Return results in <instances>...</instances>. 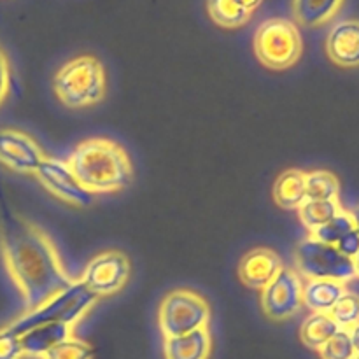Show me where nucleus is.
<instances>
[{
    "label": "nucleus",
    "mask_w": 359,
    "mask_h": 359,
    "mask_svg": "<svg viewBox=\"0 0 359 359\" xmlns=\"http://www.w3.org/2000/svg\"><path fill=\"white\" fill-rule=\"evenodd\" d=\"M0 256L23 300L25 311L39 307L74 284L51 235L9 207H0Z\"/></svg>",
    "instance_id": "1"
},
{
    "label": "nucleus",
    "mask_w": 359,
    "mask_h": 359,
    "mask_svg": "<svg viewBox=\"0 0 359 359\" xmlns=\"http://www.w3.org/2000/svg\"><path fill=\"white\" fill-rule=\"evenodd\" d=\"M81 188L93 196L125 191L133 181V163L128 151L107 137L81 140L67 158Z\"/></svg>",
    "instance_id": "2"
},
{
    "label": "nucleus",
    "mask_w": 359,
    "mask_h": 359,
    "mask_svg": "<svg viewBox=\"0 0 359 359\" xmlns=\"http://www.w3.org/2000/svg\"><path fill=\"white\" fill-rule=\"evenodd\" d=\"M53 90L67 109L98 105L107 95V72L97 56L81 55L63 63L55 74Z\"/></svg>",
    "instance_id": "3"
},
{
    "label": "nucleus",
    "mask_w": 359,
    "mask_h": 359,
    "mask_svg": "<svg viewBox=\"0 0 359 359\" xmlns=\"http://www.w3.org/2000/svg\"><path fill=\"white\" fill-rule=\"evenodd\" d=\"M97 304L98 298L79 279H76L72 286L55 294L39 307L25 311L7 326L18 337L25 335L37 326L48 325V323H63L76 330V326L93 311Z\"/></svg>",
    "instance_id": "4"
},
{
    "label": "nucleus",
    "mask_w": 359,
    "mask_h": 359,
    "mask_svg": "<svg viewBox=\"0 0 359 359\" xmlns=\"http://www.w3.org/2000/svg\"><path fill=\"white\" fill-rule=\"evenodd\" d=\"M252 49L265 69L276 72L291 69L304 55L300 28L287 18H269L256 28Z\"/></svg>",
    "instance_id": "5"
},
{
    "label": "nucleus",
    "mask_w": 359,
    "mask_h": 359,
    "mask_svg": "<svg viewBox=\"0 0 359 359\" xmlns=\"http://www.w3.org/2000/svg\"><path fill=\"white\" fill-rule=\"evenodd\" d=\"M210 316V304L205 297L191 287H175L160 302L158 326L163 339H170L205 328Z\"/></svg>",
    "instance_id": "6"
},
{
    "label": "nucleus",
    "mask_w": 359,
    "mask_h": 359,
    "mask_svg": "<svg viewBox=\"0 0 359 359\" xmlns=\"http://www.w3.org/2000/svg\"><path fill=\"white\" fill-rule=\"evenodd\" d=\"M294 265L305 279H333L349 283L356 279L353 259L344 256L335 245L305 237L294 249Z\"/></svg>",
    "instance_id": "7"
},
{
    "label": "nucleus",
    "mask_w": 359,
    "mask_h": 359,
    "mask_svg": "<svg viewBox=\"0 0 359 359\" xmlns=\"http://www.w3.org/2000/svg\"><path fill=\"white\" fill-rule=\"evenodd\" d=\"M132 277V262L119 249L95 255L84 266L79 280L100 300L121 293Z\"/></svg>",
    "instance_id": "8"
},
{
    "label": "nucleus",
    "mask_w": 359,
    "mask_h": 359,
    "mask_svg": "<svg viewBox=\"0 0 359 359\" xmlns=\"http://www.w3.org/2000/svg\"><path fill=\"white\" fill-rule=\"evenodd\" d=\"M259 305L269 319L283 323L304 307V279L294 269L284 265L277 276L259 291Z\"/></svg>",
    "instance_id": "9"
},
{
    "label": "nucleus",
    "mask_w": 359,
    "mask_h": 359,
    "mask_svg": "<svg viewBox=\"0 0 359 359\" xmlns=\"http://www.w3.org/2000/svg\"><path fill=\"white\" fill-rule=\"evenodd\" d=\"M34 177L37 179L39 184L49 195H53L56 200L67 203V205L83 209V207H88L93 203L95 196L81 188L77 179L74 177L70 167L67 165V161L58 160V158L46 156V160L37 168Z\"/></svg>",
    "instance_id": "10"
},
{
    "label": "nucleus",
    "mask_w": 359,
    "mask_h": 359,
    "mask_svg": "<svg viewBox=\"0 0 359 359\" xmlns=\"http://www.w3.org/2000/svg\"><path fill=\"white\" fill-rule=\"evenodd\" d=\"M44 160V149L34 137L16 128L0 130V165L16 174L34 175Z\"/></svg>",
    "instance_id": "11"
},
{
    "label": "nucleus",
    "mask_w": 359,
    "mask_h": 359,
    "mask_svg": "<svg viewBox=\"0 0 359 359\" xmlns=\"http://www.w3.org/2000/svg\"><path fill=\"white\" fill-rule=\"evenodd\" d=\"M283 266V258L272 248H255L242 256L237 276L245 287L262 291Z\"/></svg>",
    "instance_id": "12"
},
{
    "label": "nucleus",
    "mask_w": 359,
    "mask_h": 359,
    "mask_svg": "<svg viewBox=\"0 0 359 359\" xmlns=\"http://www.w3.org/2000/svg\"><path fill=\"white\" fill-rule=\"evenodd\" d=\"M330 62L342 69L359 67V20H342L332 27L326 37Z\"/></svg>",
    "instance_id": "13"
},
{
    "label": "nucleus",
    "mask_w": 359,
    "mask_h": 359,
    "mask_svg": "<svg viewBox=\"0 0 359 359\" xmlns=\"http://www.w3.org/2000/svg\"><path fill=\"white\" fill-rule=\"evenodd\" d=\"M210 354H212V335L209 326L186 335L163 339L165 359H209Z\"/></svg>",
    "instance_id": "14"
},
{
    "label": "nucleus",
    "mask_w": 359,
    "mask_h": 359,
    "mask_svg": "<svg viewBox=\"0 0 359 359\" xmlns=\"http://www.w3.org/2000/svg\"><path fill=\"white\" fill-rule=\"evenodd\" d=\"M74 337V328L63 323H48L21 335V347L25 356L41 359L48 351Z\"/></svg>",
    "instance_id": "15"
},
{
    "label": "nucleus",
    "mask_w": 359,
    "mask_h": 359,
    "mask_svg": "<svg viewBox=\"0 0 359 359\" xmlns=\"http://www.w3.org/2000/svg\"><path fill=\"white\" fill-rule=\"evenodd\" d=\"M347 291L346 284L333 279H305L304 280V307L311 312L330 314L337 302Z\"/></svg>",
    "instance_id": "16"
},
{
    "label": "nucleus",
    "mask_w": 359,
    "mask_h": 359,
    "mask_svg": "<svg viewBox=\"0 0 359 359\" xmlns=\"http://www.w3.org/2000/svg\"><path fill=\"white\" fill-rule=\"evenodd\" d=\"M272 198L284 210H298L307 200L305 195V172L300 168L284 170L273 182Z\"/></svg>",
    "instance_id": "17"
},
{
    "label": "nucleus",
    "mask_w": 359,
    "mask_h": 359,
    "mask_svg": "<svg viewBox=\"0 0 359 359\" xmlns=\"http://www.w3.org/2000/svg\"><path fill=\"white\" fill-rule=\"evenodd\" d=\"M344 6V0H291L294 23L318 28L332 21Z\"/></svg>",
    "instance_id": "18"
},
{
    "label": "nucleus",
    "mask_w": 359,
    "mask_h": 359,
    "mask_svg": "<svg viewBox=\"0 0 359 359\" xmlns=\"http://www.w3.org/2000/svg\"><path fill=\"white\" fill-rule=\"evenodd\" d=\"M207 14L214 25L224 30L242 28L252 20V14L238 0H207Z\"/></svg>",
    "instance_id": "19"
},
{
    "label": "nucleus",
    "mask_w": 359,
    "mask_h": 359,
    "mask_svg": "<svg viewBox=\"0 0 359 359\" xmlns=\"http://www.w3.org/2000/svg\"><path fill=\"white\" fill-rule=\"evenodd\" d=\"M340 326L333 321L330 314L312 312L300 326V340L305 347L312 351H319L332 337L340 332Z\"/></svg>",
    "instance_id": "20"
},
{
    "label": "nucleus",
    "mask_w": 359,
    "mask_h": 359,
    "mask_svg": "<svg viewBox=\"0 0 359 359\" xmlns=\"http://www.w3.org/2000/svg\"><path fill=\"white\" fill-rule=\"evenodd\" d=\"M342 210L344 207L340 205V200H305L304 205L298 209V217L311 233L323 224L330 223Z\"/></svg>",
    "instance_id": "21"
},
{
    "label": "nucleus",
    "mask_w": 359,
    "mask_h": 359,
    "mask_svg": "<svg viewBox=\"0 0 359 359\" xmlns=\"http://www.w3.org/2000/svg\"><path fill=\"white\" fill-rule=\"evenodd\" d=\"M307 200H339L340 181L330 170L305 172Z\"/></svg>",
    "instance_id": "22"
},
{
    "label": "nucleus",
    "mask_w": 359,
    "mask_h": 359,
    "mask_svg": "<svg viewBox=\"0 0 359 359\" xmlns=\"http://www.w3.org/2000/svg\"><path fill=\"white\" fill-rule=\"evenodd\" d=\"M356 224H354L353 216H351L349 210L344 209L339 216L333 217L330 223L323 224L321 228L318 230L311 231L309 237L316 238V241L323 242V244H328V245H337V242L344 237L346 233H349L351 230H354Z\"/></svg>",
    "instance_id": "23"
},
{
    "label": "nucleus",
    "mask_w": 359,
    "mask_h": 359,
    "mask_svg": "<svg viewBox=\"0 0 359 359\" xmlns=\"http://www.w3.org/2000/svg\"><path fill=\"white\" fill-rule=\"evenodd\" d=\"M95 349L90 342L77 339L76 335L70 337L65 342L58 344L51 351L44 354L41 359H93Z\"/></svg>",
    "instance_id": "24"
},
{
    "label": "nucleus",
    "mask_w": 359,
    "mask_h": 359,
    "mask_svg": "<svg viewBox=\"0 0 359 359\" xmlns=\"http://www.w3.org/2000/svg\"><path fill=\"white\" fill-rule=\"evenodd\" d=\"M330 316L342 330L353 328L354 325L359 323V294L346 291L344 297L332 309Z\"/></svg>",
    "instance_id": "25"
},
{
    "label": "nucleus",
    "mask_w": 359,
    "mask_h": 359,
    "mask_svg": "<svg viewBox=\"0 0 359 359\" xmlns=\"http://www.w3.org/2000/svg\"><path fill=\"white\" fill-rule=\"evenodd\" d=\"M321 359H353L356 358L351 337L347 330H340L335 337L328 340L321 349L318 351Z\"/></svg>",
    "instance_id": "26"
},
{
    "label": "nucleus",
    "mask_w": 359,
    "mask_h": 359,
    "mask_svg": "<svg viewBox=\"0 0 359 359\" xmlns=\"http://www.w3.org/2000/svg\"><path fill=\"white\" fill-rule=\"evenodd\" d=\"M25 353L21 347V339L9 328H0V359H23Z\"/></svg>",
    "instance_id": "27"
},
{
    "label": "nucleus",
    "mask_w": 359,
    "mask_h": 359,
    "mask_svg": "<svg viewBox=\"0 0 359 359\" xmlns=\"http://www.w3.org/2000/svg\"><path fill=\"white\" fill-rule=\"evenodd\" d=\"M11 91V63L6 51L0 48V107L7 100Z\"/></svg>",
    "instance_id": "28"
},
{
    "label": "nucleus",
    "mask_w": 359,
    "mask_h": 359,
    "mask_svg": "<svg viewBox=\"0 0 359 359\" xmlns=\"http://www.w3.org/2000/svg\"><path fill=\"white\" fill-rule=\"evenodd\" d=\"M335 248L339 249L344 256H347L349 259H353L354 256L359 252V231L356 230V228H354V230H351L349 233H346L339 242H337Z\"/></svg>",
    "instance_id": "29"
},
{
    "label": "nucleus",
    "mask_w": 359,
    "mask_h": 359,
    "mask_svg": "<svg viewBox=\"0 0 359 359\" xmlns=\"http://www.w3.org/2000/svg\"><path fill=\"white\" fill-rule=\"evenodd\" d=\"M347 333H349L351 342H353L354 346V351H356V354H359V323L358 325H354L353 328L347 330Z\"/></svg>",
    "instance_id": "30"
},
{
    "label": "nucleus",
    "mask_w": 359,
    "mask_h": 359,
    "mask_svg": "<svg viewBox=\"0 0 359 359\" xmlns=\"http://www.w3.org/2000/svg\"><path fill=\"white\" fill-rule=\"evenodd\" d=\"M238 2H241L242 6L245 7V9H249V11H251V13H255V11L258 9L259 6H262L263 0H238Z\"/></svg>",
    "instance_id": "31"
},
{
    "label": "nucleus",
    "mask_w": 359,
    "mask_h": 359,
    "mask_svg": "<svg viewBox=\"0 0 359 359\" xmlns=\"http://www.w3.org/2000/svg\"><path fill=\"white\" fill-rule=\"evenodd\" d=\"M349 212H351V216H353L354 224H356V230L359 231V205L354 207V209L349 210Z\"/></svg>",
    "instance_id": "32"
},
{
    "label": "nucleus",
    "mask_w": 359,
    "mask_h": 359,
    "mask_svg": "<svg viewBox=\"0 0 359 359\" xmlns=\"http://www.w3.org/2000/svg\"><path fill=\"white\" fill-rule=\"evenodd\" d=\"M353 265H354V272H356V277L359 279V252L353 258Z\"/></svg>",
    "instance_id": "33"
},
{
    "label": "nucleus",
    "mask_w": 359,
    "mask_h": 359,
    "mask_svg": "<svg viewBox=\"0 0 359 359\" xmlns=\"http://www.w3.org/2000/svg\"><path fill=\"white\" fill-rule=\"evenodd\" d=\"M356 359H359V354H356Z\"/></svg>",
    "instance_id": "34"
},
{
    "label": "nucleus",
    "mask_w": 359,
    "mask_h": 359,
    "mask_svg": "<svg viewBox=\"0 0 359 359\" xmlns=\"http://www.w3.org/2000/svg\"><path fill=\"white\" fill-rule=\"evenodd\" d=\"M353 359H356V358H353Z\"/></svg>",
    "instance_id": "35"
}]
</instances>
